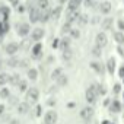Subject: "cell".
I'll return each instance as SVG.
<instances>
[{
    "label": "cell",
    "mask_w": 124,
    "mask_h": 124,
    "mask_svg": "<svg viewBox=\"0 0 124 124\" xmlns=\"http://www.w3.org/2000/svg\"><path fill=\"white\" fill-rule=\"evenodd\" d=\"M98 86L96 85H91L88 89H86V101L89 104H95L96 99H98Z\"/></svg>",
    "instance_id": "6da1fadb"
},
{
    "label": "cell",
    "mask_w": 124,
    "mask_h": 124,
    "mask_svg": "<svg viewBox=\"0 0 124 124\" xmlns=\"http://www.w3.org/2000/svg\"><path fill=\"white\" fill-rule=\"evenodd\" d=\"M38 98H39V91H38L37 88H29V89H26V102H28V104L37 102Z\"/></svg>",
    "instance_id": "7a4b0ae2"
},
{
    "label": "cell",
    "mask_w": 124,
    "mask_h": 124,
    "mask_svg": "<svg viewBox=\"0 0 124 124\" xmlns=\"http://www.w3.org/2000/svg\"><path fill=\"white\" fill-rule=\"evenodd\" d=\"M16 32L19 37H26L31 34V25L26 23V22H21L16 25Z\"/></svg>",
    "instance_id": "3957f363"
},
{
    "label": "cell",
    "mask_w": 124,
    "mask_h": 124,
    "mask_svg": "<svg viewBox=\"0 0 124 124\" xmlns=\"http://www.w3.org/2000/svg\"><path fill=\"white\" fill-rule=\"evenodd\" d=\"M44 35H45V31L42 28H39V26L31 29V39L32 41H41L44 38Z\"/></svg>",
    "instance_id": "277c9868"
},
{
    "label": "cell",
    "mask_w": 124,
    "mask_h": 124,
    "mask_svg": "<svg viewBox=\"0 0 124 124\" xmlns=\"http://www.w3.org/2000/svg\"><path fill=\"white\" fill-rule=\"evenodd\" d=\"M107 44H108V37H107V34H105V32H98L96 37H95V45L104 48Z\"/></svg>",
    "instance_id": "5b68a950"
},
{
    "label": "cell",
    "mask_w": 124,
    "mask_h": 124,
    "mask_svg": "<svg viewBox=\"0 0 124 124\" xmlns=\"http://www.w3.org/2000/svg\"><path fill=\"white\" fill-rule=\"evenodd\" d=\"M57 112L54 111V109H50V111H47L45 112V115H44V124H55L57 123Z\"/></svg>",
    "instance_id": "8992f818"
},
{
    "label": "cell",
    "mask_w": 124,
    "mask_h": 124,
    "mask_svg": "<svg viewBox=\"0 0 124 124\" xmlns=\"http://www.w3.org/2000/svg\"><path fill=\"white\" fill-rule=\"evenodd\" d=\"M39 12H41V10H39L37 6L29 8V21H31V23L39 22Z\"/></svg>",
    "instance_id": "52a82bcc"
},
{
    "label": "cell",
    "mask_w": 124,
    "mask_h": 124,
    "mask_svg": "<svg viewBox=\"0 0 124 124\" xmlns=\"http://www.w3.org/2000/svg\"><path fill=\"white\" fill-rule=\"evenodd\" d=\"M92 117H93V108L92 107H85L80 109V118L83 121H89Z\"/></svg>",
    "instance_id": "ba28073f"
},
{
    "label": "cell",
    "mask_w": 124,
    "mask_h": 124,
    "mask_svg": "<svg viewBox=\"0 0 124 124\" xmlns=\"http://www.w3.org/2000/svg\"><path fill=\"white\" fill-rule=\"evenodd\" d=\"M111 10H112V5H111V2H108V0H104V2L99 3V12H101V13L108 15Z\"/></svg>",
    "instance_id": "9c48e42d"
},
{
    "label": "cell",
    "mask_w": 124,
    "mask_h": 124,
    "mask_svg": "<svg viewBox=\"0 0 124 124\" xmlns=\"http://www.w3.org/2000/svg\"><path fill=\"white\" fill-rule=\"evenodd\" d=\"M6 54H9V55H15L18 51H19V44L18 42H9L8 45H6Z\"/></svg>",
    "instance_id": "30bf717a"
},
{
    "label": "cell",
    "mask_w": 124,
    "mask_h": 124,
    "mask_svg": "<svg viewBox=\"0 0 124 124\" xmlns=\"http://www.w3.org/2000/svg\"><path fill=\"white\" fill-rule=\"evenodd\" d=\"M61 13H63V5L55 6L54 9H51V19L53 21H58L60 16H61Z\"/></svg>",
    "instance_id": "8fae6325"
},
{
    "label": "cell",
    "mask_w": 124,
    "mask_h": 124,
    "mask_svg": "<svg viewBox=\"0 0 124 124\" xmlns=\"http://www.w3.org/2000/svg\"><path fill=\"white\" fill-rule=\"evenodd\" d=\"M79 15H80L79 9H76V10H69V9H67V22H70V23L78 22Z\"/></svg>",
    "instance_id": "7c38bea8"
},
{
    "label": "cell",
    "mask_w": 124,
    "mask_h": 124,
    "mask_svg": "<svg viewBox=\"0 0 124 124\" xmlns=\"http://www.w3.org/2000/svg\"><path fill=\"white\" fill-rule=\"evenodd\" d=\"M50 19H51V10H50V8H48V9H44V10L39 12V22L47 23Z\"/></svg>",
    "instance_id": "4fadbf2b"
},
{
    "label": "cell",
    "mask_w": 124,
    "mask_h": 124,
    "mask_svg": "<svg viewBox=\"0 0 124 124\" xmlns=\"http://www.w3.org/2000/svg\"><path fill=\"white\" fill-rule=\"evenodd\" d=\"M80 5H83V0H69L67 2V9L69 10H76L80 8Z\"/></svg>",
    "instance_id": "5bb4252c"
},
{
    "label": "cell",
    "mask_w": 124,
    "mask_h": 124,
    "mask_svg": "<svg viewBox=\"0 0 124 124\" xmlns=\"http://www.w3.org/2000/svg\"><path fill=\"white\" fill-rule=\"evenodd\" d=\"M112 18H105V19H102V22H101V28L104 29V31H108V29H111L112 28Z\"/></svg>",
    "instance_id": "9a60e30c"
},
{
    "label": "cell",
    "mask_w": 124,
    "mask_h": 124,
    "mask_svg": "<svg viewBox=\"0 0 124 124\" xmlns=\"http://www.w3.org/2000/svg\"><path fill=\"white\" fill-rule=\"evenodd\" d=\"M31 53H32V54H34L35 57H38V55H39V54L42 53V44L37 41V42H35V45H34V47L31 48Z\"/></svg>",
    "instance_id": "2e32d148"
},
{
    "label": "cell",
    "mask_w": 124,
    "mask_h": 124,
    "mask_svg": "<svg viewBox=\"0 0 124 124\" xmlns=\"http://www.w3.org/2000/svg\"><path fill=\"white\" fill-rule=\"evenodd\" d=\"M107 70H108L111 75L115 72V58H114V57L108 58V61H107Z\"/></svg>",
    "instance_id": "e0dca14e"
},
{
    "label": "cell",
    "mask_w": 124,
    "mask_h": 124,
    "mask_svg": "<svg viewBox=\"0 0 124 124\" xmlns=\"http://www.w3.org/2000/svg\"><path fill=\"white\" fill-rule=\"evenodd\" d=\"M37 8H38L39 10L48 9V8H50V0H37Z\"/></svg>",
    "instance_id": "ac0fdd59"
},
{
    "label": "cell",
    "mask_w": 124,
    "mask_h": 124,
    "mask_svg": "<svg viewBox=\"0 0 124 124\" xmlns=\"http://www.w3.org/2000/svg\"><path fill=\"white\" fill-rule=\"evenodd\" d=\"M28 111H29V104L28 102H21L18 105V112L19 114H26Z\"/></svg>",
    "instance_id": "d6986e66"
},
{
    "label": "cell",
    "mask_w": 124,
    "mask_h": 124,
    "mask_svg": "<svg viewBox=\"0 0 124 124\" xmlns=\"http://www.w3.org/2000/svg\"><path fill=\"white\" fill-rule=\"evenodd\" d=\"M114 39L118 42V44H124V32L123 31H115L114 32Z\"/></svg>",
    "instance_id": "ffe728a7"
},
{
    "label": "cell",
    "mask_w": 124,
    "mask_h": 124,
    "mask_svg": "<svg viewBox=\"0 0 124 124\" xmlns=\"http://www.w3.org/2000/svg\"><path fill=\"white\" fill-rule=\"evenodd\" d=\"M91 67H92L96 73H99V75L104 72V67H102V64L99 63V61H92V63H91Z\"/></svg>",
    "instance_id": "44dd1931"
},
{
    "label": "cell",
    "mask_w": 124,
    "mask_h": 124,
    "mask_svg": "<svg viewBox=\"0 0 124 124\" xmlns=\"http://www.w3.org/2000/svg\"><path fill=\"white\" fill-rule=\"evenodd\" d=\"M0 13L3 15V21H8L9 19V15H10V8L2 6V8H0Z\"/></svg>",
    "instance_id": "7402d4cb"
},
{
    "label": "cell",
    "mask_w": 124,
    "mask_h": 124,
    "mask_svg": "<svg viewBox=\"0 0 124 124\" xmlns=\"http://www.w3.org/2000/svg\"><path fill=\"white\" fill-rule=\"evenodd\" d=\"M61 57H63V60H66V61H70V60H72V57H73L72 50H70V48L63 50V54H61Z\"/></svg>",
    "instance_id": "603a6c76"
},
{
    "label": "cell",
    "mask_w": 124,
    "mask_h": 124,
    "mask_svg": "<svg viewBox=\"0 0 124 124\" xmlns=\"http://www.w3.org/2000/svg\"><path fill=\"white\" fill-rule=\"evenodd\" d=\"M88 22H89V16L86 13H80L79 18H78V23L79 25H86Z\"/></svg>",
    "instance_id": "cb8c5ba5"
},
{
    "label": "cell",
    "mask_w": 124,
    "mask_h": 124,
    "mask_svg": "<svg viewBox=\"0 0 124 124\" xmlns=\"http://www.w3.org/2000/svg\"><path fill=\"white\" fill-rule=\"evenodd\" d=\"M61 75H63V69L57 67V69H54V70H53V73H51V79H53V80H57Z\"/></svg>",
    "instance_id": "d4e9b609"
},
{
    "label": "cell",
    "mask_w": 124,
    "mask_h": 124,
    "mask_svg": "<svg viewBox=\"0 0 124 124\" xmlns=\"http://www.w3.org/2000/svg\"><path fill=\"white\" fill-rule=\"evenodd\" d=\"M9 79H10V76L8 73H0V86L9 83Z\"/></svg>",
    "instance_id": "484cf974"
},
{
    "label": "cell",
    "mask_w": 124,
    "mask_h": 124,
    "mask_svg": "<svg viewBox=\"0 0 124 124\" xmlns=\"http://www.w3.org/2000/svg\"><path fill=\"white\" fill-rule=\"evenodd\" d=\"M60 48H61V50L70 48V39H69V38H63V39H60Z\"/></svg>",
    "instance_id": "4316f807"
},
{
    "label": "cell",
    "mask_w": 124,
    "mask_h": 124,
    "mask_svg": "<svg viewBox=\"0 0 124 124\" xmlns=\"http://www.w3.org/2000/svg\"><path fill=\"white\" fill-rule=\"evenodd\" d=\"M121 111V104L118 101H112L111 104V112H120Z\"/></svg>",
    "instance_id": "83f0119b"
},
{
    "label": "cell",
    "mask_w": 124,
    "mask_h": 124,
    "mask_svg": "<svg viewBox=\"0 0 124 124\" xmlns=\"http://www.w3.org/2000/svg\"><path fill=\"white\" fill-rule=\"evenodd\" d=\"M70 29H72V23L66 21V23H63V26H61V34L66 35V34H69V32H70Z\"/></svg>",
    "instance_id": "f1b7e54d"
},
{
    "label": "cell",
    "mask_w": 124,
    "mask_h": 124,
    "mask_svg": "<svg viewBox=\"0 0 124 124\" xmlns=\"http://www.w3.org/2000/svg\"><path fill=\"white\" fill-rule=\"evenodd\" d=\"M67 82H69V79H67V76H64V75H61V76L57 79V85H58V86H66Z\"/></svg>",
    "instance_id": "f546056e"
},
{
    "label": "cell",
    "mask_w": 124,
    "mask_h": 124,
    "mask_svg": "<svg viewBox=\"0 0 124 124\" xmlns=\"http://www.w3.org/2000/svg\"><path fill=\"white\" fill-rule=\"evenodd\" d=\"M69 35H70V38L78 39V38L80 37V31H79L78 28H72V29H70V32H69Z\"/></svg>",
    "instance_id": "4dcf8cb0"
},
{
    "label": "cell",
    "mask_w": 124,
    "mask_h": 124,
    "mask_svg": "<svg viewBox=\"0 0 124 124\" xmlns=\"http://www.w3.org/2000/svg\"><path fill=\"white\" fill-rule=\"evenodd\" d=\"M28 78H29L31 80H37V78H38V70H37V69H29V70H28Z\"/></svg>",
    "instance_id": "1f68e13d"
},
{
    "label": "cell",
    "mask_w": 124,
    "mask_h": 124,
    "mask_svg": "<svg viewBox=\"0 0 124 124\" xmlns=\"http://www.w3.org/2000/svg\"><path fill=\"white\" fill-rule=\"evenodd\" d=\"M92 55H93V57H101V55H102V48L98 47V45H95V47L92 48Z\"/></svg>",
    "instance_id": "d6a6232c"
},
{
    "label": "cell",
    "mask_w": 124,
    "mask_h": 124,
    "mask_svg": "<svg viewBox=\"0 0 124 124\" xmlns=\"http://www.w3.org/2000/svg\"><path fill=\"white\" fill-rule=\"evenodd\" d=\"M83 5H85V8H95L96 6V0H83Z\"/></svg>",
    "instance_id": "836d02e7"
},
{
    "label": "cell",
    "mask_w": 124,
    "mask_h": 124,
    "mask_svg": "<svg viewBox=\"0 0 124 124\" xmlns=\"http://www.w3.org/2000/svg\"><path fill=\"white\" fill-rule=\"evenodd\" d=\"M8 64H9L10 67H16V66H19V64H21V61H19L18 58H10V60L8 61Z\"/></svg>",
    "instance_id": "e575fe53"
},
{
    "label": "cell",
    "mask_w": 124,
    "mask_h": 124,
    "mask_svg": "<svg viewBox=\"0 0 124 124\" xmlns=\"http://www.w3.org/2000/svg\"><path fill=\"white\" fill-rule=\"evenodd\" d=\"M9 82L12 83V85H19V75H13V76H10V79H9Z\"/></svg>",
    "instance_id": "d590c367"
},
{
    "label": "cell",
    "mask_w": 124,
    "mask_h": 124,
    "mask_svg": "<svg viewBox=\"0 0 124 124\" xmlns=\"http://www.w3.org/2000/svg\"><path fill=\"white\" fill-rule=\"evenodd\" d=\"M9 95H10V92H9V89H6V88H3L2 91H0V96H2L3 99H5V98H9Z\"/></svg>",
    "instance_id": "8d00e7d4"
},
{
    "label": "cell",
    "mask_w": 124,
    "mask_h": 124,
    "mask_svg": "<svg viewBox=\"0 0 124 124\" xmlns=\"http://www.w3.org/2000/svg\"><path fill=\"white\" fill-rule=\"evenodd\" d=\"M26 89H28V88H26V82H23V80L19 82V91H21V92H25Z\"/></svg>",
    "instance_id": "74e56055"
},
{
    "label": "cell",
    "mask_w": 124,
    "mask_h": 124,
    "mask_svg": "<svg viewBox=\"0 0 124 124\" xmlns=\"http://www.w3.org/2000/svg\"><path fill=\"white\" fill-rule=\"evenodd\" d=\"M117 26H118V29H120V31H123V32H124V19H120V21L117 22Z\"/></svg>",
    "instance_id": "f35d334b"
},
{
    "label": "cell",
    "mask_w": 124,
    "mask_h": 124,
    "mask_svg": "<svg viewBox=\"0 0 124 124\" xmlns=\"http://www.w3.org/2000/svg\"><path fill=\"white\" fill-rule=\"evenodd\" d=\"M16 12L18 13H23L25 12V5H18L16 6Z\"/></svg>",
    "instance_id": "ab89813d"
},
{
    "label": "cell",
    "mask_w": 124,
    "mask_h": 124,
    "mask_svg": "<svg viewBox=\"0 0 124 124\" xmlns=\"http://www.w3.org/2000/svg\"><path fill=\"white\" fill-rule=\"evenodd\" d=\"M51 47H53V48H58V47H60V39H58V38H55V39L53 41Z\"/></svg>",
    "instance_id": "60d3db41"
},
{
    "label": "cell",
    "mask_w": 124,
    "mask_h": 124,
    "mask_svg": "<svg viewBox=\"0 0 124 124\" xmlns=\"http://www.w3.org/2000/svg\"><path fill=\"white\" fill-rule=\"evenodd\" d=\"M118 75H120V78H124V64L120 67V72H118Z\"/></svg>",
    "instance_id": "b9f144b4"
},
{
    "label": "cell",
    "mask_w": 124,
    "mask_h": 124,
    "mask_svg": "<svg viewBox=\"0 0 124 124\" xmlns=\"http://www.w3.org/2000/svg\"><path fill=\"white\" fill-rule=\"evenodd\" d=\"M120 91H121V86H120V85H115V86H114V92H115V93H118Z\"/></svg>",
    "instance_id": "7bdbcfd3"
},
{
    "label": "cell",
    "mask_w": 124,
    "mask_h": 124,
    "mask_svg": "<svg viewBox=\"0 0 124 124\" xmlns=\"http://www.w3.org/2000/svg\"><path fill=\"white\" fill-rule=\"evenodd\" d=\"M39 114H41V107L37 108V115H39Z\"/></svg>",
    "instance_id": "ee69618b"
},
{
    "label": "cell",
    "mask_w": 124,
    "mask_h": 124,
    "mask_svg": "<svg viewBox=\"0 0 124 124\" xmlns=\"http://www.w3.org/2000/svg\"><path fill=\"white\" fill-rule=\"evenodd\" d=\"M66 2H69V0H60V5H64Z\"/></svg>",
    "instance_id": "f6af8a7d"
},
{
    "label": "cell",
    "mask_w": 124,
    "mask_h": 124,
    "mask_svg": "<svg viewBox=\"0 0 124 124\" xmlns=\"http://www.w3.org/2000/svg\"><path fill=\"white\" fill-rule=\"evenodd\" d=\"M102 124H112V123H109V121H104Z\"/></svg>",
    "instance_id": "bcb514c9"
},
{
    "label": "cell",
    "mask_w": 124,
    "mask_h": 124,
    "mask_svg": "<svg viewBox=\"0 0 124 124\" xmlns=\"http://www.w3.org/2000/svg\"><path fill=\"white\" fill-rule=\"evenodd\" d=\"M123 80H124V78H123Z\"/></svg>",
    "instance_id": "7dc6e473"
},
{
    "label": "cell",
    "mask_w": 124,
    "mask_h": 124,
    "mask_svg": "<svg viewBox=\"0 0 124 124\" xmlns=\"http://www.w3.org/2000/svg\"><path fill=\"white\" fill-rule=\"evenodd\" d=\"M123 96H124V93H123Z\"/></svg>",
    "instance_id": "c3c4849f"
}]
</instances>
